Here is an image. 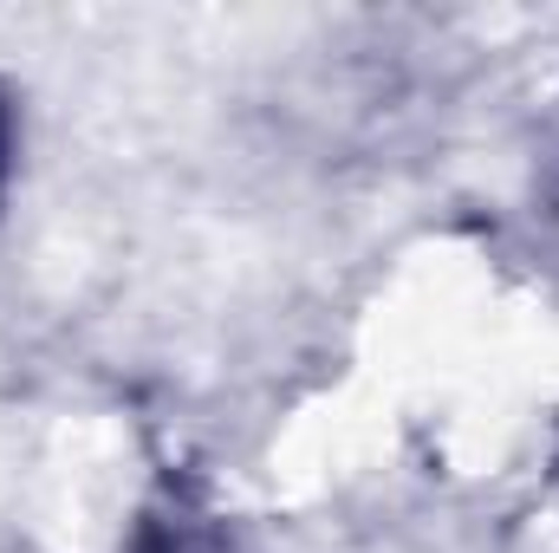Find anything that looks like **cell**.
Returning a JSON list of instances; mask_svg holds the SVG:
<instances>
[{
  "label": "cell",
  "mask_w": 559,
  "mask_h": 553,
  "mask_svg": "<svg viewBox=\"0 0 559 553\" xmlns=\"http://www.w3.org/2000/svg\"><path fill=\"white\" fill-rule=\"evenodd\" d=\"M7 150H13V131H7V105H0V183H7Z\"/></svg>",
  "instance_id": "obj_1"
}]
</instances>
